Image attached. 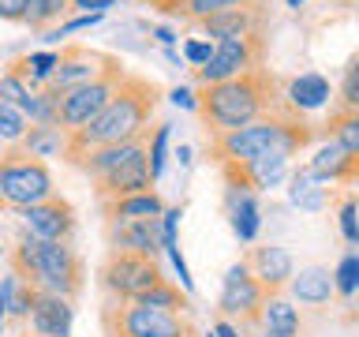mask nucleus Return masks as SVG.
Masks as SVG:
<instances>
[{
	"mask_svg": "<svg viewBox=\"0 0 359 337\" xmlns=\"http://www.w3.org/2000/svg\"><path fill=\"white\" fill-rule=\"evenodd\" d=\"M150 187H154V180H150V157H146V150L94 180L97 206L101 202H112V199H123V195H139V191H150Z\"/></svg>",
	"mask_w": 359,
	"mask_h": 337,
	"instance_id": "obj_14",
	"label": "nucleus"
},
{
	"mask_svg": "<svg viewBox=\"0 0 359 337\" xmlns=\"http://www.w3.org/2000/svg\"><path fill=\"white\" fill-rule=\"evenodd\" d=\"M101 330H105V337H195V326L187 315L112 300L101 308Z\"/></svg>",
	"mask_w": 359,
	"mask_h": 337,
	"instance_id": "obj_7",
	"label": "nucleus"
},
{
	"mask_svg": "<svg viewBox=\"0 0 359 337\" xmlns=\"http://www.w3.org/2000/svg\"><path fill=\"white\" fill-rule=\"evenodd\" d=\"M307 168H311V176L318 180V184H355L359 180V157L355 154H348L341 143H333V139H322L318 146L311 150L307 157Z\"/></svg>",
	"mask_w": 359,
	"mask_h": 337,
	"instance_id": "obj_16",
	"label": "nucleus"
},
{
	"mask_svg": "<svg viewBox=\"0 0 359 337\" xmlns=\"http://www.w3.org/2000/svg\"><path fill=\"white\" fill-rule=\"evenodd\" d=\"M161 101V86L142 75H123L116 94L83 131H72V146H67V161L94 146H112V143H131L139 135H150V117Z\"/></svg>",
	"mask_w": 359,
	"mask_h": 337,
	"instance_id": "obj_1",
	"label": "nucleus"
},
{
	"mask_svg": "<svg viewBox=\"0 0 359 337\" xmlns=\"http://www.w3.org/2000/svg\"><path fill=\"white\" fill-rule=\"evenodd\" d=\"M165 281L161 258H146L135 251H109L97 266V285L112 303H135Z\"/></svg>",
	"mask_w": 359,
	"mask_h": 337,
	"instance_id": "obj_6",
	"label": "nucleus"
},
{
	"mask_svg": "<svg viewBox=\"0 0 359 337\" xmlns=\"http://www.w3.org/2000/svg\"><path fill=\"white\" fill-rule=\"evenodd\" d=\"M27 128H30V120L22 117V109L11 105V101H0V139H4L8 146H19Z\"/></svg>",
	"mask_w": 359,
	"mask_h": 337,
	"instance_id": "obj_36",
	"label": "nucleus"
},
{
	"mask_svg": "<svg viewBox=\"0 0 359 337\" xmlns=\"http://www.w3.org/2000/svg\"><path fill=\"white\" fill-rule=\"evenodd\" d=\"M135 303H142V308H157V311H176V315L191 311V296H187V292H180V285H172L168 277L157 289L146 292L142 300H135Z\"/></svg>",
	"mask_w": 359,
	"mask_h": 337,
	"instance_id": "obj_30",
	"label": "nucleus"
},
{
	"mask_svg": "<svg viewBox=\"0 0 359 337\" xmlns=\"http://www.w3.org/2000/svg\"><path fill=\"white\" fill-rule=\"evenodd\" d=\"M337 225H341L344 244L359 247V199H355V195H348V199L341 202V210H337Z\"/></svg>",
	"mask_w": 359,
	"mask_h": 337,
	"instance_id": "obj_37",
	"label": "nucleus"
},
{
	"mask_svg": "<svg viewBox=\"0 0 359 337\" xmlns=\"http://www.w3.org/2000/svg\"><path fill=\"white\" fill-rule=\"evenodd\" d=\"M224 210H229V225L240 244H255L258 232H262V206H258L255 187L240 184V180H229L224 187Z\"/></svg>",
	"mask_w": 359,
	"mask_h": 337,
	"instance_id": "obj_17",
	"label": "nucleus"
},
{
	"mask_svg": "<svg viewBox=\"0 0 359 337\" xmlns=\"http://www.w3.org/2000/svg\"><path fill=\"white\" fill-rule=\"evenodd\" d=\"M213 337H243V333H240V326H236L232 319H217L213 322Z\"/></svg>",
	"mask_w": 359,
	"mask_h": 337,
	"instance_id": "obj_45",
	"label": "nucleus"
},
{
	"mask_svg": "<svg viewBox=\"0 0 359 337\" xmlns=\"http://www.w3.org/2000/svg\"><path fill=\"white\" fill-rule=\"evenodd\" d=\"M288 8H303V4H311V0H285Z\"/></svg>",
	"mask_w": 359,
	"mask_h": 337,
	"instance_id": "obj_48",
	"label": "nucleus"
},
{
	"mask_svg": "<svg viewBox=\"0 0 359 337\" xmlns=\"http://www.w3.org/2000/svg\"><path fill=\"white\" fill-rule=\"evenodd\" d=\"M269 292L262 289V281L251 274L247 258L232 263L221 277V292H217V311L221 319H240V322H255L258 311H262Z\"/></svg>",
	"mask_w": 359,
	"mask_h": 337,
	"instance_id": "obj_10",
	"label": "nucleus"
},
{
	"mask_svg": "<svg viewBox=\"0 0 359 337\" xmlns=\"http://www.w3.org/2000/svg\"><path fill=\"white\" fill-rule=\"evenodd\" d=\"M247 266H251V274L262 281L266 292H280L288 289L292 274H296V263H292V251L280 244H262L255 247L251 255H247Z\"/></svg>",
	"mask_w": 359,
	"mask_h": 337,
	"instance_id": "obj_19",
	"label": "nucleus"
},
{
	"mask_svg": "<svg viewBox=\"0 0 359 337\" xmlns=\"http://www.w3.org/2000/svg\"><path fill=\"white\" fill-rule=\"evenodd\" d=\"M22 218V229L38 240H56V244H75V232H79V213L75 206L67 202L64 195H53L38 202V206H27L19 210Z\"/></svg>",
	"mask_w": 359,
	"mask_h": 337,
	"instance_id": "obj_12",
	"label": "nucleus"
},
{
	"mask_svg": "<svg viewBox=\"0 0 359 337\" xmlns=\"http://www.w3.org/2000/svg\"><path fill=\"white\" fill-rule=\"evenodd\" d=\"M330 98H333V86H330V79L318 75V72H303L296 79H288V86H285V105L296 109L299 117L330 105Z\"/></svg>",
	"mask_w": 359,
	"mask_h": 337,
	"instance_id": "obj_24",
	"label": "nucleus"
},
{
	"mask_svg": "<svg viewBox=\"0 0 359 337\" xmlns=\"http://www.w3.org/2000/svg\"><path fill=\"white\" fill-rule=\"evenodd\" d=\"M288 202L296 210L318 213L325 202H330V191H325V184H318V180L311 176L307 165H299V168H292V173H288Z\"/></svg>",
	"mask_w": 359,
	"mask_h": 337,
	"instance_id": "obj_27",
	"label": "nucleus"
},
{
	"mask_svg": "<svg viewBox=\"0 0 359 337\" xmlns=\"http://www.w3.org/2000/svg\"><path fill=\"white\" fill-rule=\"evenodd\" d=\"M27 326H30V333H38V337H72V326H75V300L56 296V292L34 289Z\"/></svg>",
	"mask_w": 359,
	"mask_h": 337,
	"instance_id": "obj_13",
	"label": "nucleus"
},
{
	"mask_svg": "<svg viewBox=\"0 0 359 337\" xmlns=\"http://www.w3.org/2000/svg\"><path fill=\"white\" fill-rule=\"evenodd\" d=\"M67 11H72V0H27V19H22V27L30 34H49L53 27L64 22Z\"/></svg>",
	"mask_w": 359,
	"mask_h": 337,
	"instance_id": "obj_28",
	"label": "nucleus"
},
{
	"mask_svg": "<svg viewBox=\"0 0 359 337\" xmlns=\"http://www.w3.org/2000/svg\"><path fill=\"white\" fill-rule=\"evenodd\" d=\"M56 184L41 157H30L22 146H8L0 154V210H27L53 199Z\"/></svg>",
	"mask_w": 359,
	"mask_h": 337,
	"instance_id": "obj_5",
	"label": "nucleus"
},
{
	"mask_svg": "<svg viewBox=\"0 0 359 337\" xmlns=\"http://www.w3.org/2000/svg\"><path fill=\"white\" fill-rule=\"evenodd\" d=\"M262 53H266L262 34L213 41L210 64L195 67V79H198V86H213V83H224V79H236L243 72H255V67H262Z\"/></svg>",
	"mask_w": 359,
	"mask_h": 337,
	"instance_id": "obj_9",
	"label": "nucleus"
},
{
	"mask_svg": "<svg viewBox=\"0 0 359 337\" xmlns=\"http://www.w3.org/2000/svg\"><path fill=\"white\" fill-rule=\"evenodd\" d=\"M288 296L299 308H325L337 289H333V270L330 266H303L299 274H292L288 281Z\"/></svg>",
	"mask_w": 359,
	"mask_h": 337,
	"instance_id": "obj_22",
	"label": "nucleus"
},
{
	"mask_svg": "<svg viewBox=\"0 0 359 337\" xmlns=\"http://www.w3.org/2000/svg\"><path fill=\"white\" fill-rule=\"evenodd\" d=\"M4 319H8V303L0 300V326H4Z\"/></svg>",
	"mask_w": 359,
	"mask_h": 337,
	"instance_id": "obj_47",
	"label": "nucleus"
},
{
	"mask_svg": "<svg viewBox=\"0 0 359 337\" xmlns=\"http://www.w3.org/2000/svg\"><path fill=\"white\" fill-rule=\"evenodd\" d=\"M325 139L341 143L348 154L359 157V112H341V109H333L330 124H325Z\"/></svg>",
	"mask_w": 359,
	"mask_h": 337,
	"instance_id": "obj_31",
	"label": "nucleus"
},
{
	"mask_svg": "<svg viewBox=\"0 0 359 337\" xmlns=\"http://www.w3.org/2000/svg\"><path fill=\"white\" fill-rule=\"evenodd\" d=\"M109 251H135L146 258H161V218L146 221H105Z\"/></svg>",
	"mask_w": 359,
	"mask_h": 337,
	"instance_id": "obj_15",
	"label": "nucleus"
},
{
	"mask_svg": "<svg viewBox=\"0 0 359 337\" xmlns=\"http://www.w3.org/2000/svg\"><path fill=\"white\" fill-rule=\"evenodd\" d=\"M180 218H184L180 206H165V213H161V251L180 244Z\"/></svg>",
	"mask_w": 359,
	"mask_h": 337,
	"instance_id": "obj_40",
	"label": "nucleus"
},
{
	"mask_svg": "<svg viewBox=\"0 0 359 337\" xmlns=\"http://www.w3.org/2000/svg\"><path fill=\"white\" fill-rule=\"evenodd\" d=\"M337 109L341 112H359V53L348 60L341 86H337Z\"/></svg>",
	"mask_w": 359,
	"mask_h": 337,
	"instance_id": "obj_34",
	"label": "nucleus"
},
{
	"mask_svg": "<svg viewBox=\"0 0 359 337\" xmlns=\"http://www.w3.org/2000/svg\"><path fill=\"white\" fill-rule=\"evenodd\" d=\"M27 19V0H0V22H22Z\"/></svg>",
	"mask_w": 359,
	"mask_h": 337,
	"instance_id": "obj_42",
	"label": "nucleus"
},
{
	"mask_svg": "<svg viewBox=\"0 0 359 337\" xmlns=\"http://www.w3.org/2000/svg\"><path fill=\"white\" fill-rule=\"evenodd\" d=\"M4 150H8V143H4V139H0V154H4Z\"/></svg>",
	"mask_w": 359,
	"mask_h": 337,
	"instance_id": "obj_50",
	"label": "nucleus"
},
{
	"mask_svg": "<svg viewBox=\"0 0 359 337\" xmlns=\"http://www.w3.org/2000/svg\"><path fill=\"white\" fill-rule=\"evenodd\" d=\"M258 337H299V308L292 303L288 296H280V292H269L266 303H262V311H258Z\"/></svg>",
	"mask_w": 359,
	"mask_h": 337,
	"instance_id": "obj_23",
	"label": "nucleus"
},
{
	"mask_svg": "<svg viewBox=\"0 0 359 337\" xmlns=\"http://www.w3.org/2000/svg\"><path fill=\"white\" fill-rule=\"evenodd\" d=\"M176 157H180V165H191V146H180Z\"/></svg>",
	"mask_w": 359,
	"mask_h": 337,
	"instance_id": "obj_46",
	"label": "nucleus"
},
{
	"mask_svg": "<svg viewBox=\"0 0 359 337\" xmlns=\"http://www.w3.org/2000/svg\"><path fill=\"white\" fill-rule=\"evenodd\" d=\"M116 4V0H72V11H79V15H90V11H94V15H105V11Z\"/></svg>",
	"mask_w": 359,
	"mask_h": 337,
	"instance_id": "obj_43",
	"label": "nucleus"
},
{
	"mask_svg": "<svg viewBox=\"0 0 359 337\" xmlns=\"http://www.w3.org/2000/svg\"><path fill=\"white\" fill-rule=\"evenodd\" d=\"M15 337H38V333H30V330H27V333H15Z\"/></svg>",
	"mask_w": 359,
	"mask_h": 337,
	"instance_id": "obj_49",
	"label": "nucleus"
},
{
	"mask_svg": "<svg viewBox=\"0 0 359 337\" xmlns=\"http://www.w3.org/2000/svg\"><path fill=\"white\" fill-rule=\"evenodd\" d=\"M8 258H11V274L27 281L30 289L56 292V296H67V300H79V292H83L86 266H83V255L75 251V244L38 240V236L22 229Z\"/></svg>",
	"mask_w": 359,
	"mask_h": 337,
	"instance_id": "obj_4",
	"label": "nucleus"
},
{
	"mask_svg": "<svg viewBox=\"0 0 359 337\" xmlns=\"http://www.w3.org/2000/svg\"><path fill=\"white\" fill-rule=\"evenodd\" d=\"M105 221H146V218H161L165 213V199L157 191H139V195H123L112 202H101Z\"/></svg>",
	"mask_w": 359,
	"mask_h": 337,
	"instance_id": "obj_25",
	"label": "nucleus"
},
{
	"mask_svg": "<svg viewBox=\"0 0 359 337\" xmlns=\"http://www.w3.org/2000/svg\"><path fill=\"white\" fill-rule=\"evenodd\" d=\"M247 4H255V0H180V4H172L165 11V15L187 19V22H195V27H198L202 19L217 15V11H232V8H247Z\"/></svg>",
	"mask_w": 359,
	"mask_h": 337,
	"instance_id": "obj_29",
	"label": "nucleus"
},
{
	"mask_svg": "<svg viewBox=\"0 0 359 337\" xmlns=\"http://www.w3.org/2000/svg\"><path fill=\"white\" fill-rule=\"evenodd\" d=\"M288 161H292V154L273 150V154L255 157V161H247V165H224V176L240 180V184L255 187V191H273V187H280L288 180V173H292Z\"/></svg>",
	"mask_w": 359,
	"mask_h": 337,
	"instance_id": "obj_18",
	"label": "nucleus"
},
{
	"mask_svg": "<svg viewBox=\"0 0 359 337\" xmlns=\"http://www.w3.org/2000/svg\"><path fill=\"white\" fill-rule=\"evenodd\" d=\"M210 56H213L210 38H187L184 41V64H191V72H195V67H206Z\"/></svg>",
	"mask_w": 359,
	"mask_h": 337,
	"instance_id": "obj_39",
	"label": "nucleus"
},
{
	"mask_svg": "<svg viewBox=\"0 0 359 337\" xmlns=\"http://www.w3.org/2000/svg\"><path fill=\"white\" fill-rule=\"evenodd\" d=\"M168 139H172V124H157L150 135V146H146V157H150V180L165 176V161H168Z\"/></svg>",
	"mask_w": 359,
	"mask_h": 337,
	"instance_id": "obj_33",
	"label": "nucleus"
},
{
	"mask_svg": "<svg viewBox=\"0 0 359 337\" xmlns=\"http://www.w3.org/2000/svg\"><path fill=\"white\" fill-rule=\"evenodd\" d=\"M22 150L30 157H64L67 161V146H72V131L60 128V124H30L27 135H22Z\"/></svg>",
	"mask_w": 359,
	"mask_h": 337,
	"instance_id": "obj_26",
	"label": "nucleus"
},
{
	"mask_svg": "<svg viewBox=\"0 0 359 337\" xmlns=\"http://www.w3.org/2000/svg\"><path fill=\"white\" fill-rule=\"evenodd\" d=\"M19 109L30 124H60V98L53 90H34Z\"/></svg>",
	"mask_w": 359,
	"mask_h": 337,
	"instance_id": "obj_32",
	"label": "nucleus"
},
{
	"mask_svg": "<svg viewBox=\"0 0 359 337\" xmlns=\"http://www.w3.org/2000/svg\"><path fill=\"white\" fill-rule=\"evenodd\" d=\"M206 337H213V330H210V333H206Z\"/></svg>",
	"mask_w": 359,
	"mask_h": 337,
	"instance_id": "obj_51",
	"label": "nucleus"
},
{
	"mask_svg": "<svg viewBox=\"0 0 359 337\" xmlns=\"http://www.w3.org/2000/svg\"><path fill=\"white\" fill-rule=\"evenodd\" d=\"M277 109H285V94H280V83L266 67H255V72H243L236 79L198 90V117L206 120L210 135L247 128V124L262 120Z\"/></svg>",
	"mask_w": 359,
	"mask_h": 337,
	"instance_id": "obj_2",
	"label": "nucleus"
},
{
	"mask_svg": "<svg viewBox=\"0 0 359 337\" xmlns=\"http://www.w3.org/2000/svg\"><path fill=\"white\" fill-rule=\"evenodd\" d=\"M112 64H120V56L112 53H97V49H86V45H64L60 49V64H56L53 79L45 83V90H53L56 98L67 94V90L90 83L97 79L101 72H109Z\"/></svg>",
	"mask_w": 359,
	"mask_h": 337,
	"instance_id": "obj_11",
	"label": "nucleus"
},
{
	"mask_svg": "<svg viewBox=\"0 0 359 337\" xmlns=\"http://www.w3.org/2000/svg\"><path fill=\"white\" fill-rule=\"evenodd\" d=\"M0 337H4V330H0Z\"/></svg>",
	"mask_w": 359,
	"mask_h": 337,
	"instance_id": "obj_53",
	"label": "nucleus"
},
{
	"mask_svg": "<svg viewBox=\"0 0 359 337\" xmlns=\"http://www.w3.org/2000/svg\"><path fill=\"white\" fill-rule=\"evenodd\" d=\"M146 146H150V135H139V139H131V143H112V146H94V150H86V154H79L72 157V165L79 168V173H86L90 180H97V176H105L112 173L116 165H123L128 157L135 154H142Z\"/></svg>",
	"mask_w": 359,
	"mask_h": 337,
	"instance_id": "obj_21",
	"label": "nucleus"
},
{
	"mask_svg": "<svg viewBox=\"0 0 359 337\" xmlns=\"http://www.w3.org/2000/svg\"><path fill=\"white\" fill-rule=\"evenodd\" d=\"M168 101H172L176 109H187V112H198V94L191 86H176L172 94H168Z\"/></svg>",
	"mask_w": 359,
	"mask_h": 337,
	"instance_id": "obj_41",
	"label": "nucleus"
},
{
	"mask_svg": "<svg viewBox=\"0 0 359 337\" xmlns=\"http://www.w3.org/2000/svg\"><path fill=\"white\" fill-rule=\"evenodd\" d=\"M0 251H4V244H0Z\"/></svg>",
	"mask_w": 359,
	"mask_h": 337,
	"instance_id": "obj_52",
	"label": "nucleus"
},
{
	"mask_svg": "<svg viewBox=\"0 0 359 337\" xmlns=\"http://www.w3.org/2000/svg\"><path fill=\"white\" fill-rule=\"evenodd\" d=\"M314 139V128L299 117L296 109H277L269 117L247 124V128H236V131H224V135H213V157L221 165H247L255 157H266L273 150H285V154H299L307 150Z\"/></svg>",
	"mask_w": 359,
	"mask_h": 337,
	"instance_id": "obj_3",
	"label": "nucleus"
},
{
	"mask_svg": "<svg viewBox=\"0 0 359 337\" xmlns=\"http://www.w3.org/2000/svg\"><path fill=\"white\" fill-rule=\"evenodd\" d=\"M123 75H128V67H123V60H120V64H112L109 72H101L97 79H90V83H83V86H75V90H67V94H60V128L83 131L86 124L112 101L116 86L123 83Z\"/></svg>",
	"mask_w": 359,
	"mask_h": 337,
	"instance_id": "obj_8",
	"label": "nucleus"
},
{
	"mask_svg": "<svg viewBox=\"0 0 359 337\" xmlns=\"http://www.w3.org/2000/svg\"><path fill=\"white\" fill-rule=\"evenodd\" d=\"M333 289H337V296H355L359 292V251H348L341 263L333 266Z\"/></svg>",
	"mask_w": 359,
	"mask_h": 337,
	"instance_id": "obj_35",
	"label": "nucleus"
},
{
	"mask_svg": "<svg viewBox=\"0 0 359 337\" xmlns=\"http://www.w3.org/2000/svg\"><path fill=\"white\" fill-rule=\"evenodd\" d=\"M150 34H154V38L165 45V49H172V45L180 41V34H176L172 27H161V22H157V27H150Z\"/></svg>",
	"mask_w": 359,
	"mask_h": 337,
	"instance_id": "obj_44",
	"label": "nucleus"
},
{
	"mask_svg": "<svg viewBox=\"0 0 359 337\" xmlns=\"http://www.w3.org/2000/svg\"><path fill=\"white\" fill-rule=\"evenodd\" d=\"M34 94V90L22 83V75H15L8 67V72H0V101H11V105H22V101H27Z\"/></svg>",
	"mask_w": 359,
	"mask_h": 337,
	"instance_id": "obj_38",
	"label": "nucleus"
},
{
	"mask_svg": "<svg viewBox=\"0 0 359 337\" xmlns=\"http://www.w3.org/2000/svg\"><path fill=\"white\" fill-rule=\"evenodd\" d=\"M202 38L210 41H224V38H247V34H262V11L258 4L247 8H232V11H217V15L198 22Z\"/></svg>",
	"mask_w": 359,
	"mask_h": 337,
	"instance_id": "obj_20",
	"label": "nucleus"
},
{
	"mask_svg": "<svg viewBox=\"0 0 359 337\" xmlns=\"http://www.w3.org/2000/svg\"><path fill=\"white\" fill-rule=\"evenodd\" d=\"M355 296H359V292H355Z\"/></svg>",
	"mask_w": 359,
	"mask_h": 337,
	"instance_id": "obj_54",
	"label": "nucleus"
}]
</instances>
